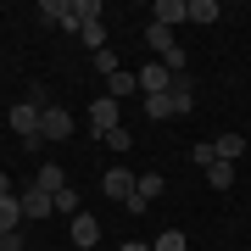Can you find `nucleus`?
Instances as JSON below:
<instances>
[{"label":"nucleus","instance_id":"nucleus-7","mask_svg":"<svg viewBox=\"0 0 251 251\" xmlns=\"http://www.w3.org/2000/svg\"><path fill=\"white\" fill-rule=\"evenodd\" d=\"M73 246H78V251H100V224H95L90 212L73 218Z\"/></svg>","mask_w":251,"mask_h":251},{"label":"nucleus","instance_id":"nucleus-22","mask_svg":"<svg viewBox=\"0 0 251 251\" xmlns=\"http://www.w3.org/2000/svg\"><path fill=\"white\" fill-rule=\"evenodd\" d=\"M95 73H100V78H112V73H117V50H112V45L95 50Z\"/></svg>","mask_w":251,"mask_h":251},{"label":"nucleus","instance_id":"nucleus-21","mask_svg":"<svg viewBox=\"0 0 251 251\" xmlns=\"http://www.w3.org/2000/svg\"><path fill=\"white\" fill-rule=\"evenodd\" d=\"M100 145H106V151H128V145H134V134H128L123 123H117L112 134H100Z\"/></svg>","mask_w":251,"mask_h":251},{"label":"nucleus","instance_id":"nucleus-9","mask_svg":"<svg viewBox=\"0 0 251 251\" xmlns=\"http://www.w3.org/2000/svg\"><path fill=\"white\" fill-rule=\"evenodd\" d=\"M106 95H112V100H128V95H140V73H128V67H117L112 78H106Z\"/></svg>","mask_w":251,"mask_h":251},{"label":"nucleus","instance_id":"nucleus-1","mask_svg":"<svg viewBox=\"0 0 251 251\" xmlns=\"http://www.w3.org/2000/svg\"><path fill=\"white\" fill-rule=\"evenodd\" d=\"M184 112H196L190 73H179V78H173V90H168V95H151V100H145V117H151V123H168V117H184Z\"/></svg>","mask_w":251,"mask_h":251},{"label":"nucleus","instance_id":"nucleus-18","mask_svg":"<svg viewBox=\"0 0 251 251\" xmlns=\"http://www.w3.org/2000/svg\"><path fill=\"white\" fill-rule=\"evenodd\" d=\"M218 17H224L218 0H190V23H218Z\"/></svg>","mask_w":251,"mask_h":251},{"label":"nucleus","instance_id":"nucleus-17","mask_svg":"<svg viewBox=\"0 0 251 251\" xmlns=\"http://www.w3.org/2000/svg\"><path fill=\"white\" fill-rule=\"evenodd\" d=\"M151 251H190V240H184V229H162L151 240Z\"/></svg>","mask_w":251,"mask_h":251},{"label":"nucleus","instance_id":"nucleus-8","mask_svg":"<svg viewBox=\"0 0 251 251\" xmlns=\"http://www.w3.org/2000/svg\"><path fill=\"white\" fill-rule=\"evenodd\" d=\"M56 212V196H45V190H28V196H23V218H28V224H39V218H50Z\"/></svg>","mask_w":251,"mask_h":251},{"label":"nucleus","instance_id":"nucleus-19","mask_svg":"<svg viewBox=\"0 0 251 251\" xmlns=\"http://www.w3.org/2000/svg\"><path fill=\"white\" fill-rule=\"evenodd\" d=\"M145 39H151V50H162V56L179 45V39H173V28H162V23H151V28H145Z\"/></svg>","mask_w":251,"mask_h":251},{"label":"nucleus","instance_id":"nucleus-25","mask_svg":"<svg viewBox=\"0 0 251 251\" xmlns=\"http://www.w3.org/2000/svg\"><path fill=\"white\" fill-rule=\"evenodd\" d=\"M117 251H151V246H145V240H123V246H117Z\"/></svg>","mask_w":251,"mask_h":251},{"label":"nucleus","instance_id":"nucleus-3","mask_svg":"<svg viewBox=\"0 0 251 251\" xmlns=\"http://www.w3.org/2000/svg\"><path fill=\"white\" fill-rule=\"evenodd\" d=\"M100 190H106L112 201H123V206H128V201H134V190H140V173H128L123 162H117V168H106V179H100Z\"/></svg>","mask_w":251,"mask_h":251},{"label":"nucleus","instance_id":"nucleus-11","mask_svg":"<svg viewBox=\"0 0 251 251\" xmlns=\"http://www.w3.org/2000/svg\"><path fill=\"white\" fill-rule=\"evenodd\" d=\"M156 23H162V28L190 23V0H156Z\"/></svg>","mask_w":251,"mask_h":251},{"label":"nucleus","instance_id":"nucleus-13","mask_svg":"<svg viewBox=\"0 0 251 251\" xmlns=\"http://www.w3.org/2000/svg\"><path fill=\"white\" fill-rule=\"evenodd\" d=\"M23 229V196H0V234Z\"/></svg>","mask_w":251,"mask_h":251},{"label":"nucleus","instance_id":"nucleus-20","mask_svg":"<svg viewBox=\"0 0 251 251\" xmlns=\"http://www.w3.org/2000/svg\"><path fill=\"white\" fill-rule=\"evenodd\" d=\"M78 39H84L90 50H106V23H84V28H78Z\"/></svg>","mask_w":251,"mask_h":251},{"label":"nucleus","instance_id":"nucleus-2","mask_svg":"<svg viewBox=\"0 0 251 251\" xmlns=\"http://www.w3.org/2000/svg\"><path fill=\"white\" fill-rule=\"evenodd\" d=\"M67 134H73V112L67 106H45V112H39V145H56Z\"/></svg>","mask_w":251,"mask_h":251},{"label":"nucleus","instance_id":"nucleus-14","mask_svg":"<svg viewBox=\"0 0 251 251\" xmlns=\"http://www.w3.org/2000/svg\"><path fill=\"white\" fill-rule=\"evenodd\" d=\"M151 196H162V173H140V190H134V201H128V212H145Z\"/></svg>","mask_w":251,"mask_h":251},{"label":"nucleus","instance_id":"nucleus-10","mask_svg":"<svg viewBox=\"0 0 251 251\" xmlns=\"http://www.w3.org/2000/svg\"><path fill=\"white\" fill-rule=\"evenodd\" d=\"M246 151H251L246 134H218V140H212V156H218V162H240Z\"/></svg>","mask_w":251,"mask_h":251},{"label":"nucleus","instance_id":"nucleus-5","mask_svg":"<svg viewBox=\"0 0 251 251\" xmlns=\"http://www.w3.org/2000/svg\"><path fill=\"white\" fill-rule=\"evenodd\" d=\"M117 106H123V100H112V95H95V100H90V134H95V140L117 128Z\"/></svg>","mask_w":251,"mask_h":251},{"label":"nucleus","instance_id":"nucleus-15","mask_svg":"<svg viewBox=\"0 0 251 251\" xmlns=\"http://www.w3.org/2000/svg\"><path fill=\"white\" fill-rule=\"evenodd\" d=\"M34 17L45 23V28H62V23H67V0H39V6H34Z\"/></svg>","mask_w":251,"mask_h":251},{"label":"nucleus","instance_id":"nucleus-16","mask_svg":"<svg viewBox=\"0 0 251 251\" xmlns=\"http://www.w3.org/2000/svg\"><path fill=\"white\" fill-rule=\"evenodd\" d=\"M206 184H212V190H234V162H206Z\"/></svg>","mask_w":251,"mask_h":251},{"label":"nucleus","instance_id":"nucleus-6","mask_svg":"<svg viewBox=\"0 0 251 251\" xmlns=\"http://www.w3.org/2000/svg\"><path fill=\"white\" fill-rule=\"evenodd\" d=\"M168 90H173V73L162 67V62H145L140 67V95L151 100V95H168Z\"/></svg>","mask_w":251,"mask_h":251},{"label":"nucleus","instance_id":"nucleus-12","mask_svg":"<svg viewBox=\"0 0 251 251\" xmlns=\"http://www.w3.org/2000/svg\"><path fill=\"white\" fill-rule=\"evenodd\" d=\"M34 184L45 190V196H62V190H67V173L56 168V162H39V173H34Z\"/></svg>","mask_w":251,"mask_h":251},{"label":"nucleus","instance_id":"nucleus-24","mask_svg":"<svg viewBox=\"0 0 251 251\" xmlns=\"http://www.w3.org/2000/svg\"><path fill=\"white\" fill-rule=\"evenodd\" d=\"M0 251H23V229L17 234H0Z\"/></svg>","mask_w":251,"mask_h":251},{"label":"nucleus","instance_id":"nucleus-26","mask_svg":"<svg viewBox=\"0 0 251 251\" xmlns=\"http://www.w3.org/2000/svg\"><path fill=\"white\" fill-rule=\"evenodd\" d=\"M0 196H11V179H6V173H0Z\"/></svg>","mask_w":251,"mask_h":251},{"label":"nucleus","instance_id":"nucleus-4","mask_svg":"<svg viewBox=\"0 0 251 251\" xmlns=\"http://www.w3.org/2000/svg\"><path fill=\"white\" fill-rule=\"evenodd\" d=\"M39 112H45L39 100H23V106H11V117H6V123L17 128V134H23L28 145H39Z\"/></svg>","mask_w":251,"mask_h":251},{"label":"nucleus","instance_id":"nucleus-23","mask_svg":"<svg viewBox=\"0 0 251 251\" xmlns=\"http://www.w3.org/2000/svg\"><path fill=\"white\" fill-rule=\"evenodd\" d=\"M56 212H67V218H78V190H73V184L62 190V196H56Z\"/></svg>","mask_w":251,"mask_h":251}]
</instances>
